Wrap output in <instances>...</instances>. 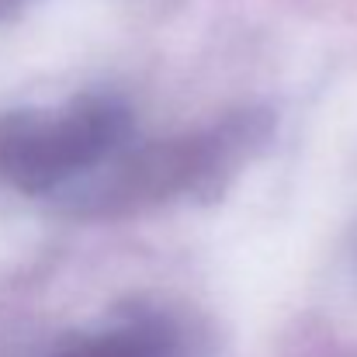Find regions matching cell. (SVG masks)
<instances>
[{
  "mask_svg": "<svg viewBox=\"0 0 357 357\" xmlns=\"http://www.w3.org/2000/svg\"><path fill=\"white\" fill-rule=\"evenodd\" d=\"M128 135L125 108L108 98L73 105L59 119L17 115L0 128V174L24 195H42L105 163Z\"/></svg>",
  "mask_w": 357,
  "mask_h": 357,
  "instance_id": "1",
  "label": "cell"
},
{
  "mask_svg": "<svg viewBox=\"0 0 357 357\" xmlns=\"http://www.w3.org/2000/svg\"><path fill=\"white\" fill-rule=\"evenodd\" d=\"M56 357H177V344L167 326L139 319V323L80 337L66 344Z\"/></svg>",
  "mask_w": 357,
  "mask_h": 357,
  "instance_id": "2",
  "label": "cell"
}]
</instances>
